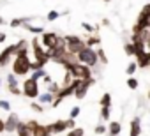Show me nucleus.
<instances>
[{
  "mask_svg": "<svg viewBox=\"0 0 150 136\" xmlns=\"http://www.w3.org/2000/svg\"><path fill=\"white\" fill-rule=\"evenodd\" d=\"M97 57H99V64H103V65H108V55H106V51L103 50V48H97Z\"/></svg>",
  "mask_w": 150,
  "mask_h": 136,
  "instance_id": "23",
  "label": "nucleus"
},
{
  "mask_svg": "<svg viewBox=\"0 0 150 136\" xmlns=\"http://www.w3.org/2000/svg\"><path fill=\"white\" fill-rule=\"evenodd\" d=\"M148 28H150V18L139 13V14H138V18H136V23H134V27H132V32H131V34H139L141 30H148Z\"/></svg>",
  "mask_w": 150,
  "mask_h": 136,
  "instance_id": "9",
  "label": "nucleus"
},
{
  "mask_svg": "<svg viewBox=\"0 0 150 136\" xmlns=\"http://www.w3.org/2000/svg\"><path fill=\"white\" fill-rule=\"evenodd\" d=\"M99 104L101 106H111V94L110 92H104L103 97H101V101H99Z\"/></svg>",
  "mask_w": 150,
  "mask_h": 136,
  "instance_id": "28",
  "label": "nucleus"
},
{
  "mask_svg": "<svg viewBox=\"0 0 150 136\" xmlns=\"http://www.w3.org/2000/svg\"><path fill=\"white\" fill-rule=\"evenodd\" d=\"M42 81H44V83H46V85H50V83H51V81H53V78H51V76H50V74H46V76H44V78H42Z\"/></svg>",
  "mask_w": 150,
  "mask_h": 136,
  "instance_id": "46",
  "label": "nucleus"
},
{
  "mask_svg": "<svg viewBox=\"0 0 150 136\" xmlns=\"http://www.w3.org/2000/svg\"><path fill=\"white\" fill-rule=\"evenodd\" d=\"M72 80H74V76H72L69 71H65V73H64V80H62V85H71V83H72Z\"/></svg>",
  "mask_w": 150,
  "mask_h": 136,
  "instance_id": "35",
  "label": "nucleus"
},
{
  "mask_svg": "<svg viewBox=\"0 0 150 136\" xmlns=\"http://www.w3.org/2000/svg\"><path fill=\"white\" fill-rule=\"evenodd\" d=\"M20 122H21L20 115L14 113V111H9V115H7V118H6V132H16Z\"/></svg>",
  "mask_w": 150,
  "mask_h": 136,
  "instance_id": "10",
  "label": "nucleus"
},
{
  "mask_svg": "<svg viewBox=\"0 0 150 136\" xmlns=\"http://www.w3.org/2000/svg\"><path fill=\"white\" fill-rule=\"evenodd\" d=\"M146 97H148V101H150V89H148V94H146Z\"/></svg>",
  "mask_w": 150,
  "mask_h": 136,
  "instance_id": "50",
  "label": "nucleus"
},
{
  "mask_svg": "<svg viewBox=\"0 0 150 136\" xmlns=\"http://www.w3.org/2000/svg\"><path fill=\"white\" fill-rule=\"evenodd\" d=\"M122 132V124L118 120H111L108 124V134H113V136H120Z\"/></svg>",
  "mask_w": 150,
  "mask_h": 136,
  "instance_id": "15",
  "label": "nucleus"
},
{
  "mask_svg": "<svg viewBox=\"0 0 150 136\" xmlns=\"http://www.w3.org/2000/svg\"><path fill=\"white\" fill-rule=\"evenodd\" d=\"M32 51H34V58H35L37 62H42L44 65L50 62V55H48L46 48L39 42L37 35H35V37H34V41H32Z\"/></svg>",
  "mask_w": 150,
  "mask_h": 136,
  "instance_id": "5",
  "label": "nucleus"
},
{
  "mask_svg": "<svg viewBox=\"0 0 150 136\" xmlns=\"http://www.w3.org/2000/svg\"><path fill=\"white\" fill-rule=\"evenodd\" d=\"M60 89H62V85H60V83H57V81H51L50 85H46V90H48V92H51V94H55V96L60 92Z\"/></svg>",
  "mask_w": 150,
  "mask_h": 136,
  "instance_id": "25",
  "label": "nucleus"
},
{
  "mask_svg": "<svg viewBox=\"0 0 150 136\" xmlns=\"http://www.w3.org/2000/svg\"><path fill=\"white\" fill-rule=\"evenodd\" d=\"M58 34L57 32H42L41 34V44L46 48V50H53L58 42Z\"/></svg>",
  "mask_w": 150,
  "mask_h": 136,
  "instance_id": "8",
  "label": "nucleus"
},
{
  "mask_svg": "<svg viewBox=\"0 0 150 136\" xmlns=\"http://www.w3.org/2000/svg\"><path fill=\"white\" fill-rule=\"evenodd\" d=\"M65 124H67V131H71V129H74V127H78V125H76V120H74V118H65Z\"/></svg>",
  "mask_w": 150,
  "mask_h": 136,
  "instance_id": "41",
  "label": "nucleus"
},
{
  "mask_svg": "<svg viewBox=\"0 0 150 136\" xmlns=\"http://www.w3.org/2000/svg\"><path fill=\"white\" fill-rule=\"evenodd\" d=\"M50 134L51 132H50L48 125H42V124H37L35 129L32 131V136H50Z\"/></svg>",
  "mask_w": 150,
  "mask_h": 136,
  "instance_id": "19",
  "label": "nucleus"
},
{
  "mask_svg": "<svg viewBox=\"0 0 150 136\" xmlns=\"http://www.w3.org/2000/svg\"><path fill=\"white\" fill-rule=\"evenodd\" d=\"M37 99H39V103H41V104H50V106H51V103L55 101V94H51V92H48V90H46L44 94H39V97H37Z\"/></svg>",
  "mask_w": 150,
  "mask_h": 136,
  "instance_id": "18",
  "label": "nucleus"
},
{
  "mask_svg": "<svg viewBox=\"0 0 150 136\" xmlns=\"http://www.w3.org/2000/svg\"><path fill=\"white\" fill-rule=\"evenodd\" d=\"M35 69H44V64L37 62V60H32V71H35Z\"/></svg>",
  "mask_w": 150,
  "mask_h": 136,
  "instance_id": "42",
  "label": "nucleus"
},
{
  "mask_svg": "<svg viewBox=\"0 0 150 136\" xmlns=\"http://www.w3.org/2000/svg\"><path fill=\"white\" fill-rule=\"evenodd\" d=\"M64 37H65V41H67V51H71V53H74V55H78V53L87 46V42H85L81 37L74 35V34H71V35H64Z\"/></svg>",
  "mask_w": 150,
  "mask_h": 136,
  "instance_id": "6",
  "label": "nucleus"
},
{
  "mask_svg": "<svg viewBox=\"0 0 150 136\" xmlns=\"http://www.w3.org/2000/svg\"><path fill=\"white\" fill-rule=\"evenodd\" d=\"M141 14H145V16H148L150 18V4H145L143 7H141V11H139Z\"/></svg>",
  "mask_w": 150,
  "mask_h": 136,
  "instance_id": "43",
  "label": "nucleus"
},
{
  "mask_svg": "<svg viewBox=\"0 0 150 136\" xmlns=\"http://www.w3.org/2000/svg\"><path fill=\"white\" fill-rule=\"evenodd\" d=\"M16 57V46L11 44L7 48H4L0 51V67H7V64H11Z\"/></svg>",
  "mask_w": 150,
  "mask_h": 136,
  "instance_id": "7",
  "label": "nucleus"
},
{
  "mask_svg": "<svg viewBox=\"0 0 150 136\" xmlns=\"http://www.w3.org/2000/svg\"><path fill=\"white\" fill-rule=\"evenodd\" d=\"M0 108H2L4 111H7V113H9V111H11V103H9V101H6V99H2V101H0Z\"/></svg>",
  "mask_w": 150,
  "mask_h": 136,
  "instance_id": "40",
  "label": "nucleus"
},
{
  "mask_svg": "<svg viewBox=\"0 0 150 136\" xmlns=\"http://www.w3.org/2000/svg\"><path fill=\"white\" fill-rule=\"evenodd\" d=\"M23 28H25V30H28V32H32L34 35H39V34L46 32L42 25H32V23H25V25H23Z\"/></svg>",
  "mask_w": 150,
  "mask_h": 136,
  "instance_id": "17",
  "label": "nucleus"
},
{
  "mask_svg": "<svg viewBox=\"0 0 150 136\" xmlns=\"http://www.w3.org/2000/svg\"><path fill=\"white\" fill-rule=\"evenodd\" d=\"M30 110L35 111V113H42L44 111V106L41 103H30Z\"/></svg>",
  "mask_w": 150,
  "mask_h": 136,
  "instance_id": "37",
  "label": "nucleus"
},
{
  "mask_svg": "<svg viewBox=\"0 0 150 136\" xmlns=\"http://www.w3.org/2000/svg\"><path fill=\"white\" fill-rule=\"evenodd\" d=\"M0 87H2V80H0Z\"/></svg>",
  "mask_w": 150,
  "mask_h": 136,
  "instance_id": "53",
  "label": "nucleus"
},
{
  "mask_svg": "<svg viewBox=\"0 0 150 136\" xmlns=\"http://www.w3.org/2000/svg\"><path fill=\"white\" fill-rule=\"evenodd\" d=\"M146 48H148V51H150V41H148V42H146Z\"/></svg>",
  "mask_w": 150,
  "mask_h": 136,
  "instance_id": "51",
  "label": "nucleus"
},
{
  "mask_svg": "<svg viewBox=\"0 0 150 136\" xmlns=\"http://www.w3.org/2000/svg\"><path fill=\"white\" fill-rule=\"evenodd\" d=\"M9 27L11 28H18V27H23V18H14L9 21Z\"/></svg>",
  "mask_w": 150,
  "mask_h": 136,
  "instance_id": "34",
  "label": "nucleus"
},
{
  "mask_svg": "<svg viewBox=\"0 0 150 136\" xmlns=\"http://www.w3.org/2000/svg\"><path fill=\"white\" fill-rule=\"evenodd\" d=\"M94 132L101 136V134H104V132H108V127H106V125H104V124L101 122V124H97V125H96V129H94Z\"/></svg>",
  "mask_w": 150,
  "mask_h": 136,
  "instance_id": "38",
  "label": "nucleus"
},
{
  "mask_svg": "<svg viewBox=\"0 0 150 136\" xmlns=\"http://www.w3.org/2000/svg\"><path fill=\"white\" fill-rule=\"evenodd\" d=\"M7 21H6V18H2V16H0V25H6Z\"/></svg>",
  "mask_w": 150,
  "mask_h": 136,
  "instance_id": "49",
  "label": "nucleus"
},
{
  "mask_svg": "<svg viewBox=\"0 0 150 136\" xmlns=\"http://www.w3.org/2000/svg\"><path fill=\"white\" fill-rule=\"evenodd\" d=\"M32 71V60L27 57H14L13 60V73L16 76H27Z\"/></svg>",
  "mask_w": 150,
  "mask_h": 136,
  "instance_id": "2",
  "label": "nucleus"
},
{
  "mask_svg": "<svg viewBox=\"0 0 150 136\" xmlns=\"http://www.w3.org/2000/svg\"><path fill=\"white\" fill-rule=\"evenodd\" d=\"M6 81H7V85H20V83H18V76H16L14 73H11V74H7V78H6Z\"/></svg>",
  "mask_w": 150,
  "mask_h": 136,
  "instance_id": "36",
  "label": "nucleus"
},
{
  "mask_svg": "<svg viewBox=\"0 0 150 136\" xmlns=\"http://www.w3.org/2000/svg\"><path fill=\"white\" fill-rule=\"evenodd\" d=\"M78 62H81V64H87V65H90L92 69L94 67H97L99 65V57H97V50H94L92 46H85L80 53H78Z\"/></svg>",
  "mask_w": 150,
  "mask_h": 136,
  "instance_id": "3",
  "label": "nucleus"
},
{
  "mask_svg": "<svg viewBox=\"0 0 150 136\" xmlns=\"http://www.w3.org/2000/svg\"><path fill=\"white\" fill-rule=\"evenodd\" d=\"M65 136H85V129L83 127H74V129L67 131Z\"/></svg>",
  "mask_w": 150,
  "mask_h": 136,
  "instance_id": "29",
  "label": "nucleus"
},
{
  "mask_svg": "<svg viewBox=\"0 0 150 136\" xmlns=\"http://www.w3.org/2000/svg\"><path fill=\"white\" fill-rule=\"evenodd\" d=\"M103 2H111V0H103Z\"/></svg>",
  "mask_w": 150,
  "mask_h": 136,
  "instance_id": "52",
  "label": "nucleus"
},
{
  "mask_svg": "<svg viewBox=\"0 0 150 136\" xmlns=\"http://www.w3.org/2000/svg\"><path fill=\"white\" fill-rule=\"evenodd\" d=\"M134 58H136V62H138V67H139V69H146V67L150 65V51H148V50L143 51V53H139V55H136Z\"/></svg>",
  "mask_w": 150,
  "mask_h": 136,
  "instance_id": "13",
  "label": "nucleus"
},
{
  "mask_svg": "<svg viewBox=\"0 0 150 136\" xmlns=\"http://www.w3.org/2000/svg\"><path fill=\"white\" fill-rule=\"evenodd\" d=\"M85 42H87V46H92V48H94V46H99V44H101V37H99L97 34H90V37H88Z\"/></svg>",
  "mask_w": 150,
  "mask_h": 136,
  "instance_id": "22",
  "label": "nucleus"
},
{
  "mask_svg": "<svg viewBox=\"0 0 150 136\" xmlns=\"http://www.w3.org/2000/svg\"><path fill=\"white\" fill-rule=\"evenodd\" d=\"M6 39H7V34H6V32H0V44L6 42Z\"/></svg>",
  "mask_w": 150,
  "mask_h": 136,
  "instance_id": "47",
  "label": "nucleus"
},
{
  "mask_svg": "<svg viewBox=\"0 0 150 136\" xmlns=\"http://www.w3.org/2000/svg\"><path fill=\"white\" fill-rule=\"evenodd\" d=\"M80 113H81V108H80V106H72L71 111H69V118H74V120H76V118L80 117Z\"/></svg>",
  "mask_w": 150,
  "mask_h": 136,
  "instance_id": "33",
  "label": "nucleus"
},
{
  "mask_svg": "<svg viewBox=\"0 0 150 136\" xmlns=\"http://www.w3.org/2000/svg\"><path fill=\"white\" fill-rule=\"evenodd\" d=\"M146 2H148V0H146Z\"/></svg>",
  "mask_w": 150,
  "mask_h": 136,
  "instance_id": "55",
  "label": "nucleus"
},
{
  "mask_svg": "<svg viewBox=\"0 0 150 136\" xmlns=\"http://www.w3.org/2000/svg\"><path fill=\"white\" fill-rule=\"evenodd\" d=\"M57 18H60V13H58V11H50V13H48V16H46V20H48V21H55Z\"/></svg>",
  "mask_w": 150,
  "mask_h": 136,
  "instance_id": "39",
  "label": "nucleus"
},
{
  "mask_svg": "<svg viewBox=\"0 0 150 136\" xmlns=\"http://www.w3.org/2000/svg\"><path fill=\"white\" fill-rule=\"evenodd\" d=\"M21 90H23V96L28 97V99H37L39 97V81H35L34 78H27L21 85Z\"/></svg>",
  "mask_w": 150,
  "mask_h": 136,
  "instance_id": "4",
  "label": "nucleus"
},
{
  "mask_svg": "<svg viewBox=\"0 0 150 136\" xmlns=\"http://www.w3.org/2000/svg\"><path fill=\"white\" fill-rule=\"evenodd\" d=\"M111 118V110H110V106H101V120H110Z\"/></svg>",
  "mask_w": 150,
  "mask_h": 136,
  "instance_id": "27",
  "label": "nucleus"
},
{
  "mask_svg": "<svg viewBox=\"0 0 150 136\" xmlns=\"http://www.w3.org/2000/svg\"><path fill=\"white\" fill-rule=\"evenodd\" d=\"M106 136H113V134H106Z\"/></svg>",
  "mask_w": 150,
  "mask_h": 136,
  "instance_id": "54",
  "label": "nucleus"
},
{
  "mask_svg": "<svg viewBox=\"0 0 150 136\" xmlns=\"http://www.w3.org/2000/svg\"><path fill=\"white\" fill-rule=\"evenodd\" d=\"M64 71H69L74 78H78V80H87V78H92V67L87 65V64H81V62H76V64H72L69 67H65Z\"/></svg>",
  "mask_w": 150,
  "mask_h": 136,
  "instance_id": "1",
  "label": "nucleus"
},
{
  "mask_svg": "<svg viewBox=\"0 0 150 136\" xmlns=\"http://www.w3.org/2000/svg\"><path fill=\"white\" fill-rule=\"evenodd\" d=\"M101 23H103V25H104V27H110V20H106V18H104V20H103V21H101Z\"/></svg>",
  "mask_w": 150,
  "mask_h": 136,
  "instance_id": "48",
  "label": "nucleus"
},
{
  "mask_svg": "<svg viewBox=\"0 0 150 136\" xmlns=\"http://www.w3.org/2000/svg\"><path fill=\"white\" fill-rule=\"evenodd\" d=\"M125 83H127V87H129V89H131V90H136V89H138V87H139V81H138V80H136V78H134V76H129V78H127V81H125Z\"/></svg>",
  "mask_w": 150,
  "mask_h": 136,
  "instance_id": "30",
  "label": "nucleus"
},
{
  "mask_svg": "<svg viewBox=\"0 0 150 136\" xmlns=\"http://www.w3.org/2000/svg\"><path fill=\"white\" fill-rule=\"evenodd\" d=\"M48 129H50V132H51V134H60V132L67 131V124H65V120H64V118H58V120H55V122L48 124Z\"/></svg>",
  "mask_w": 150,
  "mask_h": 136,
  "instance_id": "12",
  "label": "nucleus"
},
{
  "mask_svg": "<svg viewBox=\"0 0 150 136\" xmlns=\"http://www.w3.org/2000/svg\"><path fill=\"white\" fill-rule=\"evenodd\" d=\"M87 94H88V87H87L85 83H81V85L76 89V92H74V97H76V99H85Z\"/></svg>",
  "mask_w": 150,
  "mask_h": 136,
  "instance_id": "20",
  "label": "nucleus"
},
{
  "mask_svg": "<svg viewBox=\"0 0 150 136\" xmlns=\"http://www.w3.org/2000/svg\"><path fill=\"white\" fill-rule=\"evenodd\" d=\"M27 124H28V125H30V129L34 131V129H35V125H37L39 122H37V120H27Z\"/></svg>",
  "mask_w": 150,
  "mask_h": 136,
  "instance_id": "45",
  "label": "nucleus"
},
{
  "mask_svg": "<svg viewBox=\"0 0 150 136\" xmlns=\"http://www.w3.org/2000/svg\"><path fill=\"white\" fill-rule=\"evenodd\" d=\"M76 62H78V55H74V53H71V51H65L60 58L55 60V64L64 65V69H65V67H69V65H72V64H76Z\"/></svg>",
  "mask_w": 150,
  "mask_h": 136,
  "instance_id": "11",
  "label": "nucleus"
},
{
  "mask_svg": "<svg viewBox=\"0 0 150 136\" xmlns=\"http://www.w3.org/2000/svg\"><path fill=\"white\" fill-rule=\"evenodd\" d=\"M16 134L18 136H32V129L27 122H20L18 124V129H16Z\"/></svg>",
  "mask_w": 150,
  "mask_h": 136,
  "instance_id": "16",
  "label": "nucleus"
},
{
  "mask_svg": "<svg viewBox=\"0 0 150 136\" xmlns=\"http://www.w3.org/2000/svg\"><path fill=\"white\" fill-rule=\"evenodd\" d=\"M124 51H125V55L127 57H136V53H134V42H125L124 44Z\"/></svg>",
  "mask_w": 150,
  "mask_h": 136,
  "instance_id": "26",
  "label": "nucleus"
},
{
  "mask_svg": "<svg viewBox=\"0 0 150 136\" xmlns=\"http://www.w3.org/2000/svg\"><path fill=\"white\" fill-rule=\"evenodd\" d=\"M81 28H83V30H87L88 34H96V32L99 30V27H94V25H90V23H87V21H83V23H81Z\"/></svg>",
  "mask_w": 150,
  "mask_h": 136,
  "instance_id": "31",
  "label": "nucleus"
},
{
  "mask_svg": "<svg viewBox=\"0 0 150 136\" xmlns=\"http://www.w3.org/2000/svg\"><path fill=\"white\" fill-rule=\"evenodd\" d=\"M7 92H11L13 96H21L23 90L20 89V85H7Z\"/></svg>",
  "mask_w": 150,
  "mask_h": 136,
  "instance_id": "32",
  "label": "nucleus"
},
{
  "mask_svg": "<svg viewBox=\"0 0 150 136\" xmlns=\"http://www.w3.org/2000/svg\"><path fill=\"white\" fill-rule=\"evenodd\" d=\"M6 132V120L4 118H0V134Z\"/></svg>",
  "mask_w": 150,
  "mask_h": 136,
  "instance_id": "44",
  "label": "nucleus"
},
{
  "mask_svg": "<svg viewBox=\"0 0 150 136\" xmlns=\"http://www.w3.org/2000/svg\"><path fill=\"white\" fill-rule=\"evenodd\" d=\"M46 74H48V73H46V69H35V71H32L30 78H34L35 81H39V80H42Z\"/></svg>",
  "mask_w": 150,
  "mask_h": 136,
  "instance_id": "24",
  "label": "nucleus"
},
{
  "mask_svg": "<svg viewBox=\"0 0 150 136\" xmlns=\"http://www.w3.org/2000/svg\"><path fill=\"white\" fill-rule=\"evenodd\" d=\"M139 69L138 67V62L136 60H132V62H129L127 64V67H125V74H129V76H134V73Z\"/></svg>",
  "mask_w": 150,
  "mask_h": 136,
  "instance_id": "21",
  "label": "nucleus"
},
{
  "mask_svg": "<svg viewBox=\"0 0 150 136\" xmlns=\"http://www.w3.org/2000/svg\"><path fill=\"white\" fill-rule=\"evenodd\" d=\"M141 134V118L134 117L129 124V136H139Z\"/></svg>",
  "mask_w": 150,
  "mask_h": 136,
  "instance_id": "14",
  "label": "nucleus"
}]
</instances>
